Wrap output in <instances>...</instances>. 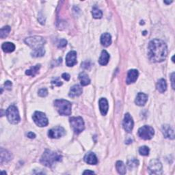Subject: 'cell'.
I'll return each mask as SVG.
<instances>
[{
  "mask_svg": "<svg viewBox=\"0 0 175 175\" xmlns=\"http://www.w3.org/2000/svg\"><path fill=\"white\" fill-rule=\"evenodd\" d=\"M10 26H5V27H3L1 29V31H0V37L1 39H4V38L7 37L8 35L10 32Z\"/></svg>",
  "mask_w": 175,
  "mask_h": 175,
  "instance_id": "28",
  "label": "cell"
},
{
  "mask_svg": "<svg viewBox=\"0 0 175 175\" xmlns=\"http://www.w3.org/2000/svg\"><path fill=\"white\" fill-rule=\"evenodd\" d=\"M174 73H172V74L170 75V80H171V83H172V88L174 89L175 86H174Z\"/></svg>",
  "mask_w": 175,
  "mask_h": 175,
  "instance_id": "38",
  "label": "cell"
},
{
  "mask_svg": "<svg viewBox=\"0 0 175 175\" xmlns=\"http://www.w3.org/2000/svg\"><path fill=\"white\" fill-rule=\"evenodd\" d=\"M101 43L104 47H108L112 43V36L109 33L103 34L101 36Z\"/></svg>",
  "mask_w": 175,
  "mask_h": 175,
  "instance_id": "20",
  "label": "cell"
},
{
  "mask_svg": "<svg viewBox=\"0 0 175 175\" xmlns=\"http://www.w3.org/2000/svg\"><path fill=\"white\" fill-rule=\"evenodd\" d=\"M83 174H94V172L93 171H90V170H86L84 172H83Z\"/></svg>",
  "mask_w": 175,
  "mask_h": 175,
  "instance_id": "40",
  "label": "cell"
},
{
  "mask_svg": "<svg viewBox=\"0 0 175 175\" xmlns=\"http://www.w3.org/2000/svg\"><path fill=\"white\" fill-rule=\"evenodd\" d=\"M2 50L5 53H11L13 52L15 49V45L13 43L10 42H6V43H3L2 45Z\"/></svg>",
  "mask_w": 175,
  "mask_h": 175,
  "instance_id": "24",
  "label": "cell"
},
{
  "mask_svg": "<svg viewBox=\"0 0 175 175\" xmlns=\"http://www.w3.org/2000/svg\"><path fill=\"white\" fill-rule=\"evenodd\" d=\"M25 43L34 50H36L40 48H43L46 41L43 37L39 36H34L28 37L25 39Z\"/></svg>",
  "mask_w": 175,
  "mask_h": 175,
  "instance_id": "4",
  "label": "cell"
},
{
  "mask_svg": "<svg viewBox=\"0 0 175 175\" xmlns=\"http://www.w3.org/2000/svg\"><path fill=\"white\" fill-rule=\"evenodd\" d=\"M138 71L135 69H131L128 71L126 82L127 84H131L135 82L138 77Z\"/></svg>",
  "mask_w": 175,
  "mask_h": 175,
  "instance_id": "14",
  "label": "cell"
},
{
  "mask_svg": "<svg viewBox=\"0 0 175 175\" xmlns=\"http://www.w3.org/2000/svg\"><path fill=\"white\" fill-rule=\"evenodd\" d=\"M139 163L140 162L138 159H129V160L127 162V166L129 167V168L133 169L136 168V167H138L139 166Z\"/></svg>",
  "mask_w": 175,
  "mask_h": 175,
  "instance_id": "29",
  "label": "cell"
},
{
  "mask_svg": "<svg viewBox=\"0 0 175 175\" xmlns=\"http://www.w3.org/2000/svg\"><path fill=\"white\" fill-rule=\"evenodd\" d=\"M174 56H173V57H172V62H174Z\"/></svg>",
  "mask_w": 175,
  "mask_h": 175,
  "instance_id": "42",
  "label": "cell"
},
{
  "mask_svg": "<svg viewBox=\"0 0 175 175\" xmlns=\"http://www.w3.org/2000/svg\"><path fill=\"white\" fill-rule=\"evenodd\" d=\"M93 16L94 19H101L103 17V13L97 7H93L92 10Z\"/></svg>",
  "mask_w": 175,
  "mask_h": 175,
  "instance_id": "30",
  "label": "cell"
},
{
  "mask_svg": "<svg viewBox=\"0 0 175 175\" xmlns=\"http://www.w3.org/2000/svg\"><path fill=\"white\" fill-rule=\"evenodd\" d=\"M116 168L118 172L120 174H126V167L124 164V163L122 161H118L116 163Z\"/></svg>",
  "mask_w": 175,
  "mask_h": 175,
  "instance_id": "26",
  "label": "cell"
},
{
  "mask_svg": "<svg viewBox=\"0 0 175 175\" xmlns=\"http://www.w3.org/2000/svg\"><path fill=\"white\" fill-rule=\"evenodd\" d=\"M0 155H1L0 156V162H1V163L9 162L11 158H12V155H11L10 152L6 149H3V148H1Z\"/></svg>",
  "mask_w": 175,
  "mask_h": 175,
  "instance_id": "19",
  "label": "cell"
},
{
  "mask_svg": "<svg viewBox=\"0 0 175 175\" xmlns=\"http://www.w3.org/2000/svg\"><path fill=\"white\" fill-rule=\"evenodd\" d=\"M62 155L51 150H46L40 158L42 164L51 168L56 163L62 161Z\"/></svg>",
  "mask_w": 175,
  "mask_h": 175,
  "instance_id": "2",
  "label": "cell"
},
{
  "mask_svg": "<svg viewBox=\"0 0 175 175\" xmlns=\"http://www.w3.org/2000/svg\"><path fill=\"white\" fill-rule=\"evenodd\" d=\"M69 122L72 129H73L75 134H79L82 133L85 129L84 122L82 118L80 116L71 117L69 119Z\"/></svg>",
  "mask_w": 175,
  "mask_h": 175,
  "instance_id": "6",
  "label": "cell"
},
{
  "mask_svg": "<svg viewBox=\"0 0 175 175\" xmlns=\"http://www.w3.org/2000/svg\"><path fill=\"white\" fill-rule=\"evenodd\" d=\"M27 135H28V138H30V139H33V138H36V135L33 132H29L28 134H27Z\"/></svg>",
  "mask_w": 175,
  "mask_h": 175,
  "instance_id": "39",
  "label": "cell"
},
{
  "mask_svg": "<svg viewBox=\"0 0 175 175\" xmlns=\"http://www.w3.org/2000/svg\"><path fill=\"white\" fill-rule=\"evenodd\" d=\"M79 79L80 80L81 85L83 86H88L90 83V79L88 75L84 72L79 73Z\"/></svg>",
  "mask_w": 175,
  "mask_h": 175,
  "instance_id": "22",
  "label": "cell"
},
{
  "mask_svg": "<svg viewBox=\"0 0 175 175\" xmlns=\"http://www.w3.org/2000/svg\"><path fill=\"white\" fill-rule=\"evenodd\" d=\"M139 153L141 155L147 156L149 155V148L146 146H141L139 148Z\"/></svg>",
  "mask_w": 175,
  "mask_h": 175,
  "instance_id": "31",
  "label": "cell"
},
{
  "mask_svg": "<svg viewBox=\"0 0 175 175\" xmlns=\"http://www.w3.org/2000/svg\"><path fill=\"white\" fill-rule=\"evenodd\" d=\"M48 94V91L47 88H41L39 91V95L41 97H45L47 96Z\"/></svg>",
  "mask_w": 175,
  "mask_h": 175,
  "instance_id": "32",
  "label": "cell"
},
{
  "mask_svg": "<svg viewBox=\"0 0 175 175\" xmlns=\"http://www.w3.org/2000/svg\"><path fill=\"white\" fill-rule=\"evenodd\" d=\"M66 134V131L62 127L58 126L51 129L48 131V136L52 139H58Z\"/></svg>",
  "mask_w": 175,
  "mask_h": 175,
  "instance_id": "10",
  "label": "cell"
},
{
  "mask_svg": "<svg viewBox=\"0 0 175 175\" xmlns=\"http://www.w3.org/2000/svg\"><path fill=\"white\" fill-rule=\"evenodd\" d=\"M163 2H164L165 3H166V4H170V3H171L172 2V1H170V2H166V1H164Z\"/></svg>",
  "mask_w": 175,
  "mask_h": 175,
  "instance_id": "41",
  "label": "cell"
},
{
  "mask_svg": "<svg viewBox=\"0 0 175 175\" xmlns=\"http://www.w3.org/2000/svg\"><path fill=\"white\" fill-rule=\"evenodd\" d=\"M148 169L149 173L151 174H162V164L161 162L157 159H151L148 163Z\"/></svg>",
  "mask_w": 175,
  "mask_h": 175,
  "instance_id": "9",
  "label": "cell"
},
{
  "mask_svg": "<svg viewBox=\"0 0 175 175\" xmlns=\"http://www.w3.org/2000/svg\"><path fill=\"white\" fill-rule=\"evenodd\" d=\"M62 78L64 79V80H66V81H69L70 80V78H71V76L69 74H68L66 73H64L62 74Z\"/></svg>",
  "mask_w": 175,
  "mask_h": 175,
  "instance_id": "37",
  "label": "cell"
},
{
  "mask_svg": "<svg viewBox=\"0 0 175 175\" xmlns=\"http://www.w3.org/2000/svg\"><path fill=\"white\" fill-rule=\"evenodd\" d=\"M123 125L124 129L127 133H131L132 131L133 128H134V122L132 119V117L129 113H127L125 115Z\"/></svg>",
  "mask_w": 175,
  "mask_h": 175,
  "instance_id": "11",
  "label": "cell"
},
{
  "mask_svg": "<svg viewBox=\"0 0 175 175\" xmlns=\"http://www.w3.org/2000/svg\"><path fill=\"white\" fill-rule=\"evenodd\" d=\"M4 86L6 88V89L7 90H11V88H12V86H13V83L10 82V81H7L4 83Z\"/></svg>",
  "mask_w": 175,
  "mask_h": 175,
  "instance_id": "35",
  "label": "cell"
},
{
  "mask_svg": "<svg viewBox=\"0 0 175 175\" xmlns=\"http://www.w3.org/2000/svg\"><path fill=\"white\" fill-rule=\"evenodd\" d=\"M84 161L90 165H96L98 163V159L96 155L93 153H88L84 156Z\"/></svg>",
  "mask_w": 175,
  "mask_h": 175,
  "instance_id": "18",
  "label": "cell"
},
{
  "mask_svg": "<svg viewBox=\"0 0 175 175\" xmlns=\"http://www.w3.org/2000/svg\"><path fill=\"white\" fill-rule=\"evenodd\" d=\"M6 114L8 120L13 125L18 124L21 120L18 108L14 105L9 106V108L6 109Z\"/></svg>",
  "mask_w": 175,
  "mask_h": 175,
  "instance_id": "5",
  "label": "cell"
},
{
  "mask_svg": "<svg viewBox=\"0 0 175 175\" xmlns=\"http://www.w3.org/2000/svg\"><path fill=\"white\" fill-rule=\"evenodd\" d=\"M51 83L53 84L56 86H60L62 85V82L60 80V79L58 77H57L56 79H54V80L51 81Z\"/></svg>",
  "mask_w": 175,
  "mask_h": 175,
  "instance_id": "34",
  "label": "cell"
},
{
  "mask_svg": "<svg viewBox=\"0 0 175 175\" xmlns=\"http://www.w3.org/2000/svg\"><path fill=\"white\" fill-rule=\"evenodd\" d=\"M90 66V62H88V61H86V62H83V63H82V67H83V68H86V69H88Z\"/></svg>",
  "mask_w": 175,
  "mask_h": 175,
  "instance_id": "36",
  "label": "cell"
},
{
  "mask_svg": "<svg viewBox=\"0 0 175 175\" xmlns=\"http://www.w3.org/2000/svg\"><path fill=\"white\" fill-rule=\"evenodd\" d=\"M147 101L148 95L142 93H139L135 98V104L138 106H144L146 103Z\"/></svg>",
  "mask_w": 175,
  "mask_h": 175,
  "instance_id": "16",
  "label": "cell"
},
{
  "mask_svg": "<svg viewBox=\"0 0 175 175\" xmlns=\"http://www.w3.org/2000/svg\"><path fill=\"white\" fill-rule=\"evenodd\" d=\"M66 66L71 67L77 64V52L75 51H71L66 56Z\"/></svg>",
  "mask_w": 175,
  "mask_h": 175,
  "instance_id": "12",
  "label": "cell"
},
{
  "mask_svg": "<svg viewBox=\"0 0 175 175\" xmlns=\"http://www.w3.org/2000/svg\"><path fill=\"white\" fill-rule=\"evenodd\" d=\"M109 60V55L107 51L103 50L102 51L101 54L99 59H98V63H99L102 66L107 65Z\"/></svg>",
  "mask_w": 175,
  "mask_h": 175,
  "instance_id": "21",
  "label": "cell"
},
{
  "mask_svg": "<svg viewBox=\"0 0 175 175\" xmlns=\"http://www.w3.org/2000/svg\"><path fill=\"white\" fill-rule=\"evenodd\" d=\"M40 68V64H36V66H32L29 68V70H27L25 71V74L29 76H35L38 72H39V69Z\"/></svg>",
  "mask_w": 175,
  "mask_h": 175,
  "instance_id": "25",
  "label": "cell"
},
{
  "mask_svg": "<svg viewBox=\"0 0 175 175\" xmlns=\"http://www.w3.org/2000/svg\"><path fill=\"white\" fill-rule=\"evenodd\" d=\"M98 105H99V109L101 114L103 116H105L107 114L109 109L108 102V100L105 98H100L99 101H98Z\"/></svg>",
  "mask_w": 175,
  "mask_h": 175,
  "instance_id": "15",
  "label": "cell"
},
{
  "mask_svg": "<svg viewBox=\"0 0 175 175\" xmlns=\"http://www.w3.org/2000/svg\"><path fill=\"white\" fill-rule=\"evenodd\" d=\"M45 54V50L43 47L39 49H36V50H34L31 55L32 57H34V58H39V57L43 56Z\"/></svg>",
  "mask_w": 175,
  "mask_h": 175,
  "instance_id": "27",
  "label": "cell"
},
{
  "mask_svg": "<svg viewBox=\"0 0 175 175\" xmlns=\"http://www.w3.org/2000/svg\"><path fill=\"white\" fill-rule=\"evenodd\" d=\"M162 133L163 136H164L166 138H168L170 140L174 139V132L173 129L170 127V125H163L162 127Z\"/></svg>",
  "mask_w": 175,
  "mask_h": 175,
  "instance_id": "13",
  "label": "cell"
},
{
  "mask_svg": "<svg viewBox=\"0 0 175 175\" xmlns=\"http://www.w3.org/2000/svg\"><path fill=\"white\" fill-rule=\"evenodd\" d=\"M32 119L34 123H36L37 126L40 127H46L49 123V120L45 114L41 112L36 111L34 112L32 116Z\"/></svg>",
  "mask_w": 175,
  "mask_h": 175,
  "instance_id": "8",
  "label": "cell"
},
{
  "mask_svg": "<svg viewBox=\"0 0 175 175\" xmlns=\"http://www.w3.org/2000/svg\"><path fill=\"white\" fill-rule=\"evenodd\" d=\"M54 106L61 116H70L71 114L72 105L71 103L64 99H57L54 101Z\"/></svg>",
  "mask_w": 175,
  "mask_h": 175,
  "instance_id": "3",
  "label": "cell"
},
{
  "mask_svg": "<svg viewBox=\"0 0 175 175\" xmlns=\"http://www.w3.org/2000/svg\"><path fill=\"white\" fill-rule=\"evenodd\" d=\"M67 45V41L65 39H61L58 41V47L59 48H63L65 47Z\"/></svg>",
  "mask_w": 175,
  "mask_h": 175,
  "instance_id": "33",
  "label": "cell"
},
{
  "mask_svg": "<svg viewBox=\"0 0 175 175\" xmlns=\"http://www.w3.org/2000/svg\"><path fill=\"white\" fill-rule=\"evenodd\" d=\"M168 55V47L162 40L154 39L151 40L148 47V58L153 62H162Z\"/></svg>",
  "mask_w": 175,
  "mask_h": 175,
  "instance_id": "1",
  "label": "cell"
},
{
  "mask_svg": "<svg viewBox=\"0 0 175 175\" xmlns=\"http://www.w3.org/2000/svg\"><path fill=\"white\" fill-rule=\"evenodd\" d=\"M157 90L159 91V93H163L166 92L167 89V83L164 79H160L157 83Z\"/></svg>",
  "mask_w": 175,
  "mask_h": 175,
  "instance_id": "23",
  "label": "cell"
},
{
  "mask_svg": "<svg viewBox=\"0 0 175 175\" xmlns=\"http://www.w3.org/2000/svg\"><path fill=\"white\" fill-rule=\"evenodd\" d=\"M82 92H83V90L80 86L74 85L73 86H72L71 88L70 89L68 96L71 98H74L75 97H79L82 94Z\"/></svg>",
  "mask_w": 175,
  "mask_h": 175,
  "instance_id": "17",
  "label": "cell"
},
{
  "mask_svg": "<svg viewBox=\"0 0 175 175\" xmlns=\"http://www.w3.org/2000/svg\"><path fill=\"white\" fill-rule=\"evenodd\" d=\"M138 134L141 139H143L144 140H148L153 138L155 134V131L154 129L152 127L148 126V125H144V126L140 127L138 129Z\"/></svg>",
  "mask_w": 175,
  "mask_h": 175,
  "instance_id": "7",
  "label": "cell"
}]
</instances>
